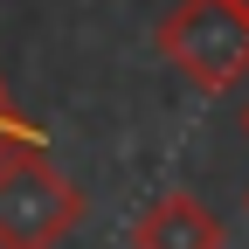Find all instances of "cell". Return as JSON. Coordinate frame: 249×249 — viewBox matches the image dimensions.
<instances>
[{
	"label": "cell",
	"instance_id": "6da1fadb",
	"mask_svg": "<svg viewBox=\"0 0 249 249\" xmlns=\"http://www.w3.org/2000/svg\"><path fill=\"white\" fill-rule=\"evenodd\" d=\"M152 42L201 97L249 90V7L242 0H180V7H166Z\"/></svg>",
	"mask_w": 249,
	"mask_h": 249
},
{
	"label": "cell",
	"instance_id": "7a4b0ae2",
	"mask_svg": "<svg viewBox=\"0 0 249 249\" xmlns=\"http://www.w3.org/2000/svg\"><path fill=\"white\" fill-rule=\"evenodd\" d=\"M83 222V187L49 152L0 160V249H62Z\"/></svg>",
	"mask_w": 249,
	"mask_h": 249
},
{
	"label": "cell",
	"instance_id": "3957f363",
	"mask_svg": "<svg viewBox=\"0 0 249 249\" xmlns=\"http://www.w3.org/2000/svg\"><path fill=\"white\" fill-rule=\"evenodd\" d=\"M229 229L222 214H214L201 194H187V187H166V194H152L132 222V249H222Z\"/></svg>",
	"mask_w": 249,
	"mask_h": 249
},
{
	"label": "cell",
	"instance_id": "277c9868",
	"mask_svg": "<svg viewBox=\"0 0 249 249\" xmlns=\"http://www.w3.org/2000/svg\"><path fill=\"white\" fill-rule=\"evenodd\" d=\"M14 152H49V139H42V124L7 97V83H0V160H14Z\"/></svg>",
	"mask_w": 249,
	"mask_h": 249
},
{
	"label": "cell",
	"instance_id": "5b68a950",
	"mask_svg": "<svg viewBox=\"0 0 249 249\" xmlns=\"http://www.w3.org/2000/svg\"><path fill=\"white\" fill-rule=\"evenodd\" d=\"M242 139H249V104H242Z\"/></svg>",
	"mask_w": 249,
	"mask_h": 249
},
{
	"label": "cell",
	"instance_id": "8992f818",
	"mask_svg": "<svg viewBox=\"0 0 249 249\" xmlns=\"http://www.w3.org/2000/svg\"><path fill=\"white\" fill-rule=\"evenodd\" d=\"M242 7H249V0H242Z\"/></svg>",
	"mask_w": 249,
	"mask_h": 249
}]
</instances>
